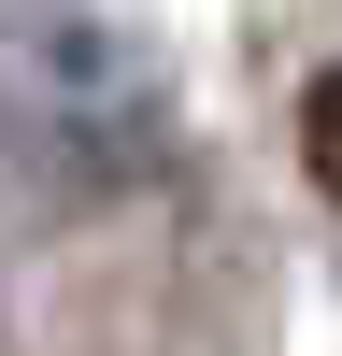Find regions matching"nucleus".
<instances>
[{
	"instance_id": "nucleus-1",
	"label": "nucleus",
	"mask_w": 342,
	"mask_h": 356,
	"mask_svg": "<svg viewBox=\"0 0 342 356\" xmlns=\"http://www.w3.org/2000/svg\"><path fill=\"white\" fill-rule=\"evenodd\" d=\"M0 143L43 157L57 186H129V171H157L171 129H157L142 43H114L72 0H15V15H0Z\"/></svg>"
},
{
	"instance_id": "nucleus-2",
	"label": "nucleus",
	"mask_w": 342,
	"mask_h": 356,
	"mask_svg": "<svg viewBox=\"0 0 342 356\" xmlns=\"http://www.w3.org/2000/svg\"><path fill=\"white\" fill-rule=\"evenodd\" d=\"M300 157H314V186H328V214H342V57L300 86Z\"/></svg>"
}]
</instances>
